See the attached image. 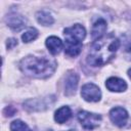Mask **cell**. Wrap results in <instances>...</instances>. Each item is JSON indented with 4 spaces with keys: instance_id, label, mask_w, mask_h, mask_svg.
Instances as JSON below:
<instances>
[{
    "instance_id": "6da1fadb",
    "label": "cell",
    "mask_w": 131,
    "mask_h": 131,
    "mask_svg": "<svg viewBox=\"0 0 131 131\" xmlns=\"http://www.w3.org/2000/svg\"><path fill=\"white\" fill-rule=\"evenodd\" d=\"M120 47V40L113 34L96 40L87 55V62L91 67H102L110 62Z\"/></svg>"
},
{
    "instance_id": "7a4b0ae2",
    "label": "cell",
    "mask_w": 131,
    "mask_h": 131,
    "mask_svg": "<svg viewBox=\"0 0 131 131\" xmlns=\"http://www.w3.org/2000/svg\"><path fill=\"white\" fill-rule=\"evenodd\" d=\"M57 63L55 59L48 56L28 55L19 61L20 71L32 78L46 79L55 72Z\"/></svg>"
},
{
    "instance_id": "3957f363",
    "label": "cell",
    "mask_w": 131,
    "mask_h": 131,
    "mask_svg": "<svg viewBox=\"0 0 131 131\" xmlns=\"http://www.w3.org/2000/svg\"><path fill=\"white\" fill-rule=\"evenodd\" d=\"M63 36L66 40V53L72 57L79 55L82 49V41L86 37L85 28L80 24H75L72 27L64 29Z\"/></svg>"
},
{
    "instance_id": "277c9868",
    "label": "cell",
    "mask_w": 131,
    "mask_h": 131,
    "mask_svg": "<svg viewBox=\"0 0 131 131\" xmlns=\"http://www.w3.org/2000/svg\"><path fill=\"white\" fill-rule=\"evenodd\" d=\"M55 101V97L53 95L46 96V97H40V98H33L29 99L24 102V108H26L29 112H40L45 111L49 108L53 102Z\"/></svg>"
},
{
    "instance_id": "5b68a950",
    "label": "cell",
    "mask_w": 131,
    "mask_h": 131,
    "mask_svg": "<svg viewBox=\"0 0 131 131\" xmlns=\"http://www.w3.org/2000/svg\"><path fill=\"white\" fill-rule=\"evenodd\" d=\"M77 118L82 127L86 130H93L96 127H98L102 119L100 115L86 111H80L77 115Z\"/></svg>"
},
{
    "instance_id": "8992f818",
    "label": "cell",
    "mask_w": 131,
    "mask_h": 131,
    "mask_svg": "<svg viewBox=\"0 0 131 131\" xmlns=\"http://www.w3.org/2000/svg\"><path fill=\"white\" fill-rule=\"evenodd\" d=\"M81 96L88 102H97L101 98V91L97 85L93 83H87L81 88Z\"/></svg>"
},
{
    "instance_id": "52a82bcc",
    "label": "cell",
    "mask_w": 131,
    "mask_h": 131,
    "mask_svg": "<svg viewBox=\"0 0 131 131\" xmlns=\"http://www.w3.org/2000/svg\"><path fill=\"white\" fill-rule=\"evenodd\" d=\"M108 116H110L111 121L116 126H118V127L125 126L127 121H128V118H129L128 112L124 107H122V106H115V107H113L110 111Z\"/></svg>"
},
{
    "instance_id": "ba28073f",
    "label": "cell",
    "mask_w": 131,
    "mask_h": 131,
    "mask_svg": "<svg viewBox=\"0 0 131 131\" xmlns=\"http://www.w3.org/2000/svg\"><path fill=\"white\" fill-rule=\"evenodd\" d=\"M5 21H6L7 26L13 31H19L27 24V19L25 18V16H23L21 14H18L16 12H11V13L7 14L5 17Z\"/></svg>"
},
{
    "instance_id": "9c48e42d",
    "label": "cell",
    "mask_w": 131,
    "mask_h": 131,
    "mask_svg": "<svg viewBox=\"0 0 131 131\" xmlns=\"http://www.w3.org/2000/svg\"><path fill=\"white\" fill-rule=\"evenodd\" d=\"M79 83V76L75 72H70L64 80V94L67 96H72L76 93Z\"/></svg>"
},
{
    "instance_id": "30bf717a",
    "label": "cell",
    "mask_w": 131,
    "mask_h": 131,
    "mask_svg": "<svg viewBox=\"0 0 131 131\" xmlns=\"http://www.w3.org/2000/svg\"><path fill=\"white\" fill-rule=\"evenodd\" d=\"M105 87L112 92H123L127 89V83L118 77H111L106 80Z\"/></svg>"
},
{
    "instance_id": "8fae6325",
    "label": "cell",
    "mask_w": 131,
    "mask_h": 131,
    "mask_svg": "<svg viewBox=\"0 0 131 131\" xmlns=\"http://www.w3.org/2000/svg\"><path fill=\"white\" fill-rule=\"evenodd\" d=\"M106 21L103 18H98L92 26L91 29V37L94 41L102 38L104 36V33L106 31Z\"/></svg>"
},
{
    "instance_id": "7c38bea8",
    "label": "cell",
    "mask_w": 131,
    "mask_h": 131,
    "mask_svg": "<svg viewBox=\"0 0 131 131\" xmlns=\"http://www.w3.org/2000/svg\"><path fill=\"white\" fill-rule=\"evenodd\" d=\"M45 44H46V47L48 48L49 52L51 54H53V55L58 54L61 51V49L63 48L62 41L58 37H56V36H50V37H48L46 39V41H45Z\"/></svg>"
},
{
    "instance_id": "4fadbf2b",
    "label": "cell",
    "mask_w": 131,
    "mask_h": 131,
    "mask_svg": "<svg viewBox=\"0 0 131 131\" xmlns=\"http://www.w3.org/2000/svg\"><path fill=\"white\" fill-rule=\"evenodd\" d=\"M71 117H72V111L68 105H63L59 107L54 114V120L58 124H62L67 122Z\"/></svg>"
},
{
    "instance_id": "5bb4252c",
    "label": "cell",
    "mask_w": 131,
    "mask_h": 131,
    "mask_svg": "<svg viewBox=\"0 0 131 131\" xmlns=\"http://www.w3.org/2000/svg\"><path fill=\"white\" fill-rule=\"evenodd\" d=\"M36 18H37V21L44 26V27H48V26H51L53 23H54V18L52 16V14L48 11H45V10H40L36 13Z\"/></svg>"
},
{
    "instance_id": "9a60e30c",
    "label": "cell",
    "mask_w": 131,
    "mask_h": 131,
    "mask_svg": "<svg viewBox=\"0 0 131 131\" xmlns=\"http://www.w3.org/2000/svg\"><path fill=\"white\" fill-rule=\"evenodd\" d=\"M38 37V31L35 28H29L27 31H25L21 35V40L24 43H29L34 40H36Z\"/></svg>"
},
{
    "instance_id": "2e32d148",
    "label": "cell",
    "mask_w": 131,
    "mask_h": 131,
    "mask_svg": "<svg viewBox=\"0 0 131 131\" xmlns=\"http://www.w3.org/2000/svg\"><path fill=\"white\" fill-rule=\"evenodd\" d=\"M10 131H32V130L21 120H14L10 124Z\"/></svg>"
},
{
    "instance_id": "e0dca14e",
    "label": "cell",
    "mask_w": 131,
    "mask_h": 131,
    "mask_svg": "<svg viewBox=\"0 0 131 131\" xmlns=\"http://www.w3.org/2000/svg\"><path fill=\"white\" fill-rule=\"evenodd\" d=\"M15 113H16V110L11 105H8L3 110V115H5L6 117H12Z\"/></svg>"
},
{
    "instance_id": "ac0fdd59",
    "label": "cell",
    "mask_w": 131,
    "mask_h": 131,
    "mask_svg": "<svg viewBox=\"0 0 131 131\" xmlns=\"http://www.w3.org/2000/svg\"><path fill=\"white\" fill-rule=\"evenodd\" d=\"M17 45V40L14 39V38H10V39H7V42H6V46H7V49H12L14 46Z\"/></svg>"
},
{
    "instance_id": "d6986e66",
    "label": "cell",
    "mask_w": 131,
    "mask_h": 131,
    "mask_svg": "<svg viewBox=\"0 0 131 131\" xmlns=\"http://www.w3.org/2000/svg\"><path fill=\"white\" fill-rule=\"evenodd\" d=\"M127 74H128V76H129V78L131 79V69H129V70H128V72H127Z\"/></svg>"
},
{
    "instance_id": "ffe728a7",
    "label": "cell",
    "mask_w": 131,
    "mask_h": 131,
    "mask_svg": "<svg viewBox=\"0 0 131 131\" xmlns=\"http://www.w3.org/2000/svg\"><path fill=\"white\" fill-rule=\"evenodd\" d=\"M45 131H52V130H45Z\"/></svg>"
},
{
    "instance_id": "44dd1931",
    "label": "cell",
    "mask_w": 131,
    "mask_h": 131,
    "mask_svg": "<svg viewBox=\"0 0 131 131\" xmlns=\"http://www.w3.org/2000/svg\"><path fill=\"white\" fill-rule=\"evenodd\" d=\"M69 131H73V130H69Z\"/></svg>"
}]
</instances>
